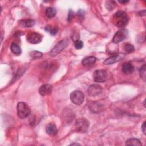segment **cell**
Wrapping results in <instances>:
<instances>
[{
    "mask_svg": "<svg viewBox=\"0 0 146 146\" xmlns=\"http://www.w3.org/2000/svg\"><path fill=\"white\" fill-rule=\"evenodd\" d=\"M30 55L34 59H39L43 56V53L37 51H33L30 52Z\"/></svg>",
    "mask_w": 146,
    "mask_h": 146,
    "instance_id": "ffe728a7",
    "label": "cell"
},
{
    "mask_svg": "<svg viewBox=\"0 0 146 146\" xmlns=\"http://www.w3.org/2000/svg\"><path fill=\"white\" fill-rule=\"evenodd\" d=\"M75 127L80 132H86L89 127V122L85 118H79L76 120Z\"/></svg>",
    "mask_w": 146,
    "mask_h": 146,
    "instance_id": "3957f363",
    "label": "cell"
},
{
    "mask_svg": "<svg viewBox=\"0 0 146 146\" xmlns=\"http://www.w3.org/2000/svg\"><path fill=\"white\" fill-rule=\"evenodd\" d=\"M102 91V87L96 84H92L89 86L88 90H87V92L89 96H96L99 95Z\"/></svg>",
    "mask_w": 146,
    "mask_h": 146,
    "instance_id": "ba28073f",
    "label": "cell"
},
{
    "mask_svg": "<svg viewBox=\"0 0 146 146\" xmlns=\"http://www.w3.org/2000/svg\"><path fill=\"white\" fill-rule=\"evenodd\" d=\"M45 30L47 31H48L51 35H55L57 32H58V29L56 27H53V28H51V26L48 25L45 28Z\"/></svg>",
    "mask_w": 146,
    "mask_h": 146,
    "instance_id": "7402d4cb",
    "label": "cell"
},
{
    "mask_svg": "<svg viewBox=\"0 0 146 146\" xmlns=\"http://www.w3.org/2000/svg\"><path fill=\"white\" fill-rule=\"evenodd\" d=\"M125 56V55L123 54H119L116 55L112 56L107 59H106L104 62L103 63L106 65H109V64H112L113 63H115L117 62H119Z\"/></svg>",
    "mask_w": 146,
    "mask_h": 146,
    "instance_id": "9c48e42d",
    "label": "cell"
},
{
    "mask_svg": "<svg viewBox=\"0 0 146 146\" xmlns=\"http://www.w3.org/2000/svg\"><path fill=\"white\" fill-rule=\"evenodd\" d=\"M107 72L104 70H97L94 72L93 78L95 82L103 83L106 80Z\"/></svg>",
    "mask_w": 146,
    "mask_h": 146,
    "instance_id": "8992f818",
    "label": "cell"
},
{
    "mask_svg": "<svg viewBox=\"0 0 146 146\" xmlns=\"http://www.w3.org/2000/svg\"><path fill=\"white\" fill-rule=\"evenodd\" d=\"M26 39L31 44H38L42 41V36L40 34L37 33L31 32L27 35Z\"/></svg>",
    "mask_w": 146,
    "mask_h": 146,
    "instance_id": "52a82bcc",
    "label": "cell"
},
{
    "mask_svg": "<svg viewBox=\"0 0 146 146\" xmlns=\"http://www.w3.org/2000/svg\"><path fill=\"white\" fill-rule=\"evenodd\" d=\"M116 6V3L113 1H108L106 2V7L108 10H112Z\"/></svg>",
    "mask_w": 146,
    "mask_h": 146,
    "instance_id": "44dd1931",
    "label": "cell"
},
{
    "mask_svg": "<svg viewBox=\"0 0 146 146\" xmlns=\"http://www.w3.org/2000/svg\"><path fill=\"white\" fill-rule=\"evenodd\" d=\"M52 86L49 84H45L41 86L39 88V92L42 96H46L51 93Z\"/></svg>",
    "mask_w": 146,
    "mask_h": 146,
    "instance_id": "30bf717a",
    "label": "cell"
},
{
    "mask_svg": "<svg viewBox=\"0 0 146 146\" xmlns=\"http://www.w3.org/2000/svg\"><path fill=\"white\" fill-rule=\"evenodd\" d=\"M73 11L71 10H70L69 12H68V21H71V20L72 19V17H73Z\"/></svg>",
    "mask_w": 146,
    "mask_h": 146,
    "instance_id": "484cf974",
    "label": "cell"
},
{
    "mask_svg": "<svg viewBox=\"0 0 146 146\" xmlns=\"http://www.w3.org/2000/svg\"><path fill=\"white\" fill-rule=\"evenodd\" d=\"M68 43L69 41L67 39H64L62 40L58 44H56L51 50V51L49 53L50 55L51 56H55L57 55L58 54L61 52L66 47H67Z\"/></svg>",
    "mask_w": 146,
    "mask_h": 146,
    "instance_id": "6da1fadb",
    "label": "cell"
},
{
    "mask_svg": "<svg viewBox=\"0 0 146 146\" xmlns=\"http://www.w3.org/2000/svg\"><path fill=\"white\" fill-rule=\"evenodd\" d=\"M74 46H75V47L76 49L79 50V49H81L82 48H83V43L82 41H81L80 40H77L75 41Z\"/></svg>",
    "mask_w": 146,
    "mask_h": 146,
    "instance_id": "cb8c5ba5",
    "label": "cell"
},
{
    "mask_svg": "<svg viewBox=\"0 0 146 146\" xmlns=\"http://www.w3.org/2000/svg\"><path fill=\"white\" fill-rule=\"evenodd\" d=\"M124 50L125 51H127V52H132L134 50H135V48L134 46L129 43H127L125 44L124 47Z\"/></svg>",
    "mask_w": 146,
    "mask_h": 146,
    "instance_id": "603a6c76",
    "label": "cell"
},
{
    "mask_svg": "<svg viewBox=\"0 0 146 146\" xmlns=\"http://www.w3.org/2000/svg\"><path fill=\"white\" fill-rule=\"evenodd\" d=\"M134 67L132 64L129 62L124 63L122 66V71L126 75H129L133 73Z\"/></svg>",
    "mask_w": 146,
    "mask_h": 146,
    "instance_id": "4fadbf2b",
    "label": "cell"
},
{
    "mask_svg": "<svg viewBox=\"0 0 146 146\" xmlns=\"http://www.w3.org/2000/svg\"><path fill=\"white\" fill-rule=\"evenodd\" d=\"M140 76L144 79L145 78V64H144L143 66L141 67L140 69Z\"/></svg>",
    "mask_w": 146,
    "mask_h": 146,
    "instance_id": "d4e9b609",
    "label": "cell"
},
{
    "mask_svg": "<svg viewBox=\"0 0 146 146\" xmlns=\"http://www.w3.org/2000/svg\"><path fill=\"white\" fill-rule=\"evenodd\" d=\"M45 14L48 18H51L55 16L56 14V10L54 7H48L45 11Z\"/></svg>",
    "mask_w": 146,
    "mask_h": 146,
    "instance_id": "d6986e66",
    "label": "cell"
},
{
    "mask_svg": "<svg viewBox=\"0 0 146 146\" xmlns=\"http://www.w3.org/2000/svg\"><path fill=\"white\" fill-rule=\"evenodd\" d=\"M35 23L33 19H23L19 22V25L23 27H31L35 25Z\"/></svg>",
    "mask_w": 146,
    "mask_h": 146,
    "instance_id": "9a60e30c",
    "label": "cell"
},
{
    "mask_svg": "<svg viewBox=\"0 0 146 146\" xmlns=\"http://www.w3.org/2000/svg\"><path fill=\"white\" fill-rule=\"evenodd\" d=\"M89 108L91 112H94V113L99 112L103 110V108H102V106L100 105V104H99L98 103H96V102L92 103L90 105Z\"/></svg>",
    "mask_w": 146,
    "mask_h": 146,
    "instance_id": "2e32d148",
    "label": "cell"
},
{
    "mask_svg": "<svg viewBox=\"0 0 146 146\" xmlns=\"http://www.w3.org/2000/svg\"><path fill=\"white\" fill-rule=\"evenodd\" d=\"M46 132L49 135L51 136H54L57 133L58 130L56 125L52 123H49L47 125L46 128Z\"/></svg>",
    "mask_w": 146,
    "mask_h": 146,
    "instance_id": "5bb4252c",
    "label": "cell"
},
{
    "mask_svg": "<svg viewBox=\"0 0 146 146\" xmlns=\"http://www.w3.org/2000/svg\"><path fill=\"white\" fill-rule=\"evenodd\" d=\"M128 35V30L125 29H121L118 30L112 38V42L118 43L126 38Z\"/></svg>",
    "mask_w": 146,
    "mask_h": 146,
    "instance_id": "5b68a950",
    "label": "cell"
},
{
    "mask_svg": "<svg viewBox=\"0 0 146 146\" xmlns=\"http://www.w3.org/2000/svg\"><path fill=\"white\" fill-rule=\"evenodd\" d=\"M96 58L94 56H87L84 58L82 61V64L87 67H91V66H92L96 62Z\"/></svg>",
    "mask_w": 146,
    "mask_h": 146,
    "instance_id": "7c38bea8",
    "label": "cell"
},
{
    "mask_svg": "<svg viewBox=\"0 0 146 146\" xmlns=\"http://www.w3.org/2000/svg\"><path fill=\"white\" fill-rule=\"evenodd\" d=\"M119 2L120 3H122V4H124L125 3H128V1H119Z\"/></svg>",
    "mask_w": 146,
    "mask_h": 146,
    "instance_id": "83f0119b",
    "label": "cell"
},
{
    "mask_svg": "<svg viewBox=\"0 0 146 146\" xmlns=\"http://www.w3.org/2000/svg\"><path fill=\"white\" fill-rule=\"evenodd\" d=\"M71 145H79V144H75V143H73V144H71Z\"/></svg>",
    "mask_w": 146,
    "mask_h": 146,
    "instance_id": "f1b7e54d",
    "label": "cell"
},
{
    "mask_svg": "<svg viewBox=\"0 0 146 146\" xmlns=\"http://www.w3.org/2000/svg\"><path fill=\"white\" fill-rule=\"evenodd\" d=\"M141 129L144 135H145V121H144L141 126Z\"/></svg>",
    "mask_w": 146,
    "mask_h": 146,
    "instance_id": "4316f807",
    "label": "cell"
},
{
    "mask_svg": "<svg viewBox=\"0 0 146 146\" xmlns=\"http://www.w3.org/2000/svg\"><path fill=\"white\" fill-rule=\"evenodd\" d=\"M116 19L117 20L116 23V26L119 28H123L125 27L127 25L129 20V18L127 15L121 17L116 18Z\"/></svg>",
    "mask_w": 146,
    "mask_h": 146,
    "instance_id": "8fae6325",
    "label": "cell"
},
{
    "mask_svg": "<svg viewBox=\"0 0 146 146\" xmlns=\"http://www.w3.org/2000/svg\"><path fill=\"white\" fill-rule=\"evenodd\" d=\"M17 110L18 116L22 119L27 117L30 113V108L28 105L24 102H19L17 104Z\"/></svg>",
    "mask_w": 146,
    "mask_h": 146,
    "instance_id": "7a4b0ae2",
    "label": "cell"
},
{
    "mask_svg": "<svg viewBox=\"0 0 146 146\" xmlns=\"http://www.w3.org/2000/svg\"><path fill=\"white\" fill-rule=\"evenodd\" d=\"M125 145H135V146L140 145V146L142 145V144L139 139H135V138H131L127 140Z\"/></svg>",
    "mask_w": 146,
    "mask_h": 146,
    "instance_id": "ac0fdd59",
    "label": "cell"
},
{
    "mask_svg": "<svg viewBox=\"0 0 146 146\" xmlns=\"http://www.w3.org/2000/svg\"><path fill=\"white\" fill-rule=\"evenodd\" d=\"M10 50L13 54L17 55H20L22 52L21 47L15 43H11V44L10 45Z\"/></svg>",
    "mask_w": 146,
    "mask_h": 146,
    "instance_id": "e0dca14e",
    "label": "cell"
},
{
    "mask_svg": "<svg viewBox=\"0 0 146 146\" xmlns=\"http://www.w3.org/2000/svg\"><path fill=\"white\" fill-rule=\"evenodd\" d=\"M70 99L73 103L79 105L83 102L84 96L82 92L80 91L75 90L72 92L70 94Z\"/></svg>",
    "mask_w": 146,
    "mask_h": 146,
    "instance_id": "277c9868",
    "label": "cell"
}]
</instances>
